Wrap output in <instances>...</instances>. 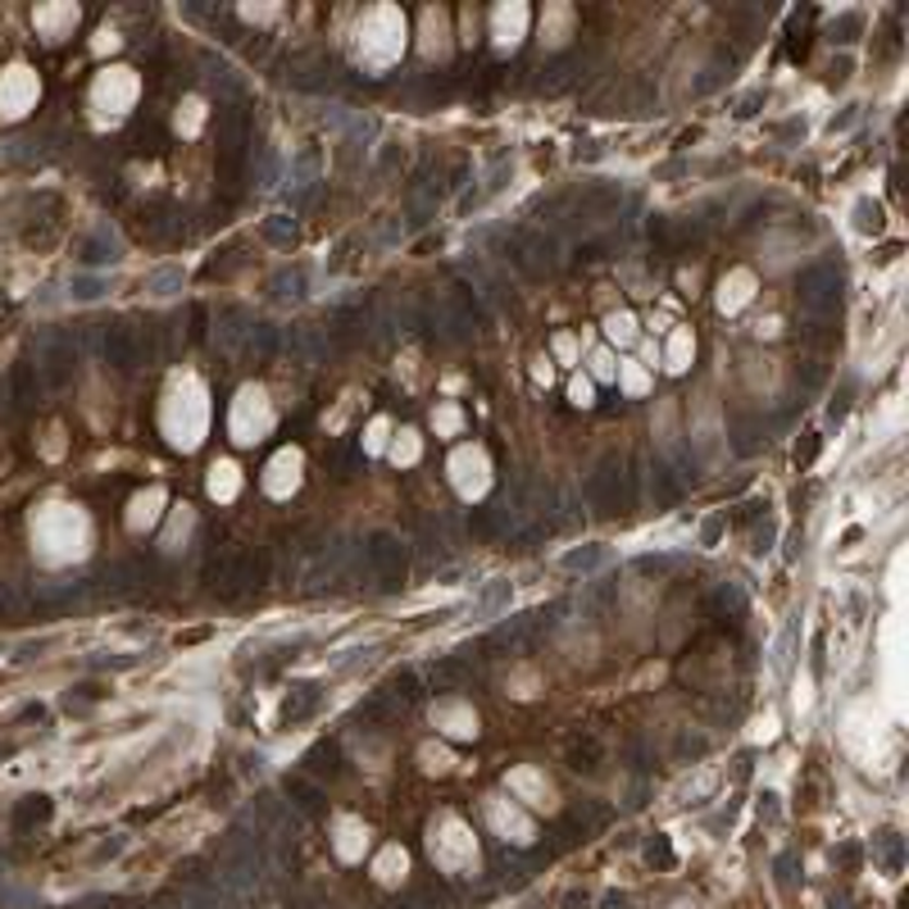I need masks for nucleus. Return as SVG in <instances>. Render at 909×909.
Here are the masks:
<instances>
[{"label":"nucleus","instance_id":"obj_1","mask_svg":"<svg viewBox=\"0 0 909 909\" xmlns=\"http://www.w3.org/2000/svg\"><path fill=\"white\" fill-rule=\"evenodd\" d=\"M356 50H360V64L383 73L400 60V50H406V14L396 5H377L364 14L360 23V37H356Z\"/></svg>","mask_w":909,"mask_h":909},{"label":"nucleus","instance_id":"obj_2","mask_svg":"<svg viewBox=\"0 0 909 909\" xmlns=\"http://www.w3.org/2000/svg\"><path fill=\"white\" fill-rule=\"evenodd\" d=\"M427 855L441 873H477V864H483L473 827L460 814H437L427 823Z\"/></svg>","mask_w":909,"mask_h":909},{"label":"nucleus","instance_id":"obj_3","mask_svg":"<svg viewBox=\"0 0 909 909\" xmlns=\"http://www.w3.org/2000/svg\"><path fill=\"white\" fill-rule=\"evenodd\" d=\"M206 423H210V406H206V387L196 377H183L178 387L169 391V406H164V427H169V441L173 446H196L206 437Z\"/></svg>","mask_w":909,"mask_h":909},{"label":"nucleus","instance_id":"obj_4","mask_svg":"<svg viewBox=\"0 0 909 909\" xmlns=\"http://www.w3.org/2000/svg\"><path fill=\"white\" fill-rule=\"evenodd\" d=\"M273 427V400L264 387H241L237 400H233V410H227V433H233L237 446H256L264 433Z\"/></svg>","mask_w":909,"mask_h":909},{"label":"nucleus","instance_id":"obj_5","mask_svg":"<svg viewBox=\"0 0 909 909\" xmlns=\"http://www.w3.org/2000/svg\"><path fill=\"white\" fill-rule=\"evenodd\" d=\"M446 473H450L454 491H460L464 500L487 496V487H491V464H487V454L477 450V446H460V450H454L450 464H446Z\"/></svg>","mask_w":909,"mask_h":909},{"label":"nucleus","instance_id":"obj_6","mask_svg":"<svg viewBox=\"0 0 909 909\" xmlns=\"http://www.w3.org/2000/svg\"><path fill=\"white\" fill-rule=\"evenodd\" d=\"M487 823L500 842H514V846H533L537 842V823L527 819V810L519 800H505V796H487Z\"/></svg>","mask_w":909,"mask_h":909},{"label":"nucleus","instance_id":"obj_7","mask_svg":"<svg viewBox=\"0 0 909 909\" xmlns=\"http://www.w3.org/2000/svg\"><path fill=\"white\" fill-rule=\"evenodd\" d=\"M505 787H510V796L519 805H533V810H555V787H550V777L533 764H519L505 773Z\"/></svg>","mask_w":909,"mask_h":909},{"label":"nucleus","instance_id":"obj_8","mask_svg":"<svg viewBox=\"0 0 909 909\" xmlns=\"http://www.w3.org/2000/svg\"><path fill=\"white\" fill-rule=\"evenodd\" d=\"M300 469H306V460H300V450H277L269 469H264V491L273 500H287L296 487H300Z\"/></svg>","mask_w":909,"mask_h":909},{"label":"nucleus","instance_id":"obj_9","mask_svg":"<svg viewBox=\"0 0 909 909\" xmlns=\"http://www.w3.org/2000/svg\"><path fill=\"white\" fill-rule=\"evenodd\" d=\"M433 723L454 742H473L477 737V714H473V705H464V700H437L433 705Z\"/></svg>","mask_w":909,"mask_h":909},{"label":"nucleus","instance_id":"obj_10","mask_svg":"<svg viewBox=\"0 0 909 909\" xmlns=\"http://www.w3.org/2000/svg\"><path fill=\"white\" fill-rule=\"evenodd\" d=\"M333 850H337V860L360 864L364 850H369V823L356 819V814H341V819L333 823Z\"/></svg>","mask_w":909,"mask_h":909},{"label":"nucleus","instance_id":"obj_11","mask_svg":"<svg viewBox=\"0 0 909 909\" xmlns=\"http://www.w3.org/2000/svg\"><path fill=\"white\" fill-rule=\"evenodd\" d=\"M610 560H614V550H610V546H605V541H587V546L564 550V555H560V569H564V573H583V577H587V573H600Z\"/></svg>","mask_w":909,"mask_h":909},{"label":"nucleus","instance_id":"obj_12","mask_svg":"<svg viewBox=\"0 0 909 909\" xmlns=\"http://www.w3.org/2000/svg\"><path fill=\"white\" fill-rule=\"evenodd\" d=\"M750 296H755V273L750 269H732L723 283H719V310L723 314H737L750 306Z\"/></svg>","mask_w":909,"mask_h":909},{"label":"nucleus","instance_id":"obj_13","mask_svg":"<svg viewBox=\"0 0 909 909\" xmlns=\"http://www.w3.org/2000/svg\"><path fill=\"white\" fill-rule=\"evenodd\" d=\"M406 873H410V855H406V846H383V850H377L373 877L383 882V887H400V882H406Z\"/></svg>","mask_w":909,"mask_h":909},{"label":"nucleus","instance_id":"obj_14","mask_svg":"<svg viewBox=\"0 0 909 909\" xmlns=\"http://www.w3.org/2000/svg\"><path fill=\"white\" fill-rule=\"evenodd\" d=\"M491 28H496V41L500 46H519L523 41V28H527V5H500L496 14H491Z\"/></svg>","mask_w":909,"mask_h":909},{"label":"nucleus","instance_id":"obj_15","mask_svg":"<svg viewBox=\"0 0 909 909\" xmlns=\"http://www.w3.org/2000/svg\"><path fill=\"white\" fill-rule=\"evenodd\" d=\"M510 596H514L510 577H491V583L483 587V596H477L473 614H477V619H496V614H505V610H510Z\"/></svg>","mask_w":909,"mask_h":909},{"label":"nucleus","instance_id":"obj_16","mask_svg":"<svg viewBox=\"0 0 909 909\" xmlns=\"http://www.w3.org/2000/svg\"><path fill=\"white\" fill-rule=\"evenodd\" d=\"M446 37H450L446 33V14L441 10H423V55L427 60H446V50H450Z\"/></svg>","mask_w":909,"mask_h":909},{"label":"nucleus","instance_id":"obj_17","mask_svg":"<svg viewBox=\"0 0 909 909\" xmlns=\"http://www.w3.org/2000/svg\"><path fill=\"white\" fill-rule=\"evenodd\" d=\"M241 491V469L233 464V460H219L214 469H210V496L214 500H233Z\"/></svg>","mask_w":909,"mask_h":909},{"label":"nucleus","instance_id":"obj_18","mask_svg":"<svg viewBox=\"0 0 909 909\" xmlns=\"http://www.w3.org/2000/svg\"><path fill=\"white\" fill-rule=\"evenodd\" d=\"M696 360V337L687 333V327H677V333L669 337V350H664V364L673 373H687V364Z\"/></svg>","mask_w":909,"mask_h":909},{"label":"nucleus","instance_id":"obj_19","mask_svg":"<svg viewBox=\"0 0 909 909\" xmlns=\"http://www.w3.org/2000/svg\"><path fill=\"white\" fill-rule=\"evenodd\" d=\"M614 383H623L627 396H646V391H650V373H646V364H637V360H623Z\"/></svg>","mask_w":909,"mask_h":909},{"label":"nucleus","instance_id":"obj_20","mask_svg":"<svg viewBox=\"0 0 909 909\" xmlns=\"http://www.w3.org/2000/svg\"><path fill=\"white\" fill-rule=\"evenodd\" d=\"M605 333H610V341H619V346H633L637 341V319L627 310H619V314L605 319Z\"/></svg>","mask_w":909,"mask_h":909},{"label":"nucleus","instance_id":"obj_21","mask_svg":"<svg viewBox=\"0 0 909 909\" xmlns=\"http://www.w3.org/2000/svg\"><path fill=\"white\" fill-rule=\"evenodd\" d=\"M160 505H164L160 491L137 496V500H133V527H150V523H155V519H160Z\"/></svg>","mask_w":909,"mask_h":909},{"label":"nucleus","instance_id":"obj_22","mask_svg":"<svg viewBox=\"0 0 909 909\" xmlns=\"http://www.w3.org/2000/svg\"><path fill=\"white\" fill-rule=\"evenodd\" d=\"M150 296H173V291H183V269H155L150 273V283H146Z\"/></svg>","mask_w":909,"mask_h":909},{"label":"nucleus","instance_id":"obj_23","mask_svg":"<svg viewBox=\"0 0 909 909\" xmlns=\"http://www.w3.org/2000/svg\"><path fill=\"white\" fill-rule=\"evenodd\" d=\"M419 454H423V441H419V433H410V427H406V433L396 437V446H391V460L396 464H419Z\"/></svg>","mask_w":909,"mask_h":909},{"label":"nucleus","instance_id":"obj_24","mask_svg":"<svg viewBox=\"0 0 909 909\" xmlns=\"http://www.w3.org/2000/svg\"><path fill=\"white\" fill-rule=\"evenodd\" d=\"M419 760H423V769H427V773H450V769H454V755H450L446 746H433V742H427V746L419 750Z\"/></svg>","mask_w":909,"mask_h":909},{"label":"nucleus","instance_id":"obj_25","mask_svg":"<svg viewBox=\"0 0 909 909\" xmlns=\"http://www.w3.org/2000/svg\"><path fill=\"white\" fill-rule=\"evenodd\" d=\"M133 91H137V83L128 78V69H114V83L110 78L100 83V100H110V96L114 100H133Z\"/></svg>","mask_w":909,"mask_h":909},{"label":"nucleus","instance_id":"obj_26","mask_svg":"<svg viewBox=\"0 0 909 909\" xmlns=\"http://www.w3.org/2000/svg\"><path fill=\"white\" fill-rule=\"evenodd\" d=\"M433 423H437V433H441V437H454V433L464 427V414H460V406H450V400H446V406H437V410H433Z\"/></svg>","mask_w":909,"mask_h":909},{"label":"nucleus","instance_id":"obj_27","mask_svg":"<svg viewBox=\"0 0 909 909\" xmlns=\"http://www.w3.org/2000/svg\"><path fill=\"white\" fill-rule=\"evenodd\" d=\"M855 227H860V233H882V210L873 206V200H860V206H855Z\"/></svg>","mask_w":909,"mask_h":909},{"label":"nucleus","instance_id":"obj_28","mask_svg":"<svg viewBox=\"0 0 909 909\" xmlns=\"http://www.w3.org/2000/svg\"><path fill=\"white\" fill-rule=\"evenodd\" d=\"M592 377H600V383H614L619 377V364L610 350H592Z\"/></svg>","mask_w":909,"mask_h":909},{"label":"nucleus","instance_id":"obj_29","mask_svg":"<svg viewBox=\"0 0 909 909\" xmlns=\"http://www.w3.org/2000/svg\"><path fill=\"white\" fill-rule=\"evenodd\" d=\"M569 396H573V406H583V410H587V406H592V396H596L592 377H583V373H577L573 383H569Z\"/></svg>","mask_w":909,"mask_h":909},{"label":"nucleus","instance_id":"obj_30","mask_svg":"<svg viewBox=\"0 0 909 909\" xmlns=\"http://www.w3.org/2000/svg\"><path fill=\"white\" fill-rule=\"evenodd\" d=\"M387 433H391V423H387V419H373V427H369V441H364V450H369V454H377V450L387 446Z\"/></svg>","mask_w":909,"mask_h":909},{"label":"nucleus","instance_id":"obj_31","mask_svg":"<svg viewBox=\"0 0 909 909\" xmlns=\"http://www.w3.org/2000/svg\"><path fill=\"white\" fill-rule=\"evenodd\" d=\"M183 110H187V114H178V128H183V133H196L200 119H206V105H200V100H187Z\"/></svg>","mask_w":909,"mask_h":909},{"label":"nucleus","instance_id":"obj_32","mask_svg":"<svg viewBox=\"0 0 909 909\" xmlns=\"http://www.w3.org/2000/svg\"><path fill=\"white\" fill-rule=\"evenodd\" d=\"M555 356H560V364H573L577 360V341L569 333H560V337H555Z\"/></svg>","mask_w":909,"mask_h":909},{"label":"nucleus","instance_id":"obj_33","mask_svg":"<svg viewBox=\"0 0 909 909\" xmlns=\"http://www.w3.org/2000/svg\"><path fill=\"white\" fill-rule=\"evenodd\" d=\"M533 377L541 387H550V377H555V369H550V360H537V369H533Z\"/></svg>","mask_w":909,"mask_h":909}]
</instances>
